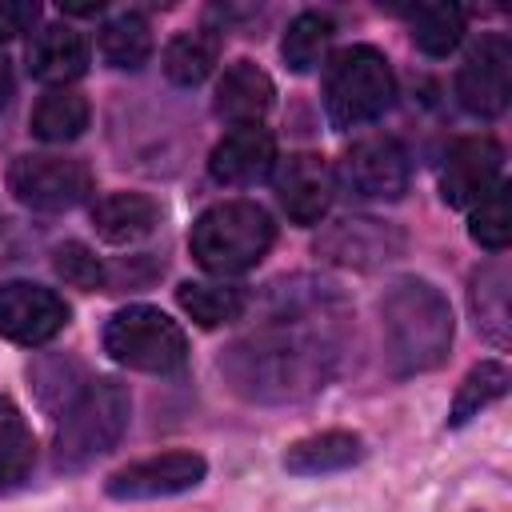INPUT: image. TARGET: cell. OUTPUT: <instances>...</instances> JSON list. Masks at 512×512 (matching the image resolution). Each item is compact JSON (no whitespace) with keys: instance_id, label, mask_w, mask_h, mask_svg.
I'll return each instance as SVG.
<instances>
[{"instance_id":"1","label":"cell","mask_w":512,"mask_h":512,"mask_svg":"<svg viewBox=\"0 0 512 512\" xmlns=\"http://www.w3.org/2000/svg\"><path fill=\"white\" fill-rule=\"evenodd\" d=\"M332 360L336 344L320 308H284L272 324L236 340L220 368L248 400H300L324 388Z\"/></svg>"},{"instance_id":"2","label":"cell","mask_w":512,"mask_h":512,"mask_svg":"<svg viewBox=\"0 0 512 512\" xmlns=\"http://www.w3.org/2000/svg\"><path fill=\"white\" fill-rule=\"evenodd\" d=\"M384 356L396 376H420L444 364L452 348V308L428 280L404 276L380 296Z\"/></svg>"},{"instance_id":"3","label":"cell","mask_w":512,"mask_h":512,"mask_svg":"<svg viewBox=\"0 0 512 512\" xmlns=\"http://www.w3.org/2000/svg\"><path fill=\"white\" fill-rule=\"evenodd\" d=\"M272 240H276V224L256 200H224L196 216L188 248L204 272L236 276L260 264Z\"/></svg>"},{"instance_id":"4","label":"cell","mask_w":512,"mask_h":512,"mask_svg":"<svg viewBox=\"0 0 512 512\" xmlns=\"http://www.w3.org/2000/svg\"><path fill=\"white\" fill-rule=\"evenodd\" d=\"M128 416H132V400L120 380L108 376L88 380L56 424V468L76 472L96 456H104L124 436Z\"/></svg>"},{"instance_id":"5","label":"cell","mask_w":512,"mask_h":512,"mask_svg":"<svg viewBox=\"0 0 512 512\" xmlns=\"http://www.w3.org/2000/svg\"><path fill=\"white\" fill-rule=\"evenodd\" d=\"M396 100V76L384 52L368 44H352L332 56L324 72V108L332 128H360L384 116Z\"/></svg>"},{"instance_id":"6","label":"cell","mask_w":512,"mask_h":512,"mask_svg":"<svg viewBox=\"0 0 512 512\" xmlns=\"http://www.w3.org/2000/svg\"><path fill=\"white\" fill-rule=\"evenodd\" d=\"M104 352L132 372L172 376L188 360V340H184V328L160 308L128 304L112 312V320L104 324Z\"/></svg>"},{"instance_id":"7","label":"cell","mask_w":512,"mask_h":512,"mask_svg":"<svg viewBox=\"0 0 512 512\" xmlns=\"http://www.w3.org/2000/svg\"><path fill=\"white\" fill-rule=\"evenodd\" d=\"M8 188L28 208L64 212L92 192V172L72 156H20L8 168Z\"/></svg>"},{"instance_id":"8","label":"cell","mask_w":512,"mask_h":512,"mask_svg":"<svg viewBox=\"0 0 512 512\" xmlns=\"http://www.w3.org/2000/svg\"><path fill=\"white\" fill-rule=\"evenodd\" d=\"M456 100L468 116L492 120L512 100V40L500 32L480 36L456 72Z\"/></svg>"},{"instance_id":"9","label":"cell","mask_w":512,"mask_h":512,"mask_svg":"<svg viewBox=\"0 0 512 512\" xmlns=\"http://www.w3.org/2000/svg\"><path fill=\"white\" fill-rule=\"evenodd\" d=\"M340 184L356 200H400L408 188V152L392 136H364L344 152Z\"/></svg>"},{"instance_id":"10","label":"cell","mask_w":512,"mask_h":512,"mask_svg":"<svg viewBox=\"0 0 512 512\" xmlns=\"http://www.w3.org/2000/svg\"><path fill=\"white\" fill-rule=\"evenodd\" d=\"M204 476H208V460L200 452H160L112 472L104 492L112 500H164L196 488Z\"/></svg>"},{"instance_id":"11","label":"cell","mask_w":512,"mask_h":512,"mask_svg":"<svg viewBox=\"0 0 512 512\" xmlns=\"http://www.w3.org/2000/svg\"><path fill=\"white\" fill-rule=\"evenodd\" d=\"M68 324V304L32 280L0 284V336L16 344H44Z\"/></svg>"},{"instance_id":"12","label":"cell","mask_w":512,"mask_h":512,"mask_svg":"<svg viewBox=\"0 0 512 512\" xmlns=\"http://www.w3.org/2000/svg\"><path fill=\"white\" fill-rule=\"evenodd\" d=\"M504 168V148L492 136H460L440 172V192L452 208H472L480 196H488L500 184Z\"/></svg>"},{"instance_id":"13","label":"cell","mask_w":512,"mask_h":512,"mask_svg":"<svg viewBox=\"0 0 512 512\" xmlns=\"http://www.w3.org/2000/svg\"><path fill=\"white\" fill-rule=\"evenodd\" d=\"M316 252L332 264H348V268H380L388 260H396L404 252V236L372 216H348L336 220L320 240Z\"/></svg>"},{"instance_id":"14","label":"cell","mask_w":512,"mask_h":512,"mask_svg":"<svg viewBox=\"0 0 512 512\" xmlns=\"http://www.w3.org/2000/svg\"><path fill=\"white\" fill-rule=\"evenodd\" d=\"M276 168V140L268 128L260 124H240L232 128L208 156V172L216 184H232V188H244V184H260L268 172Z\"/></svg>"},{"instance_id":"15","label":"cell","mask_w":512,"mask_h":512,"mask_svg":"<svg viewBox=\"0 0 512 512\" xmlns=\"http://www.w3.org/2000/svg\"><path fill=\"white\" fill-rule=\"evenodd\" d=\"M332 192H336V176L316 152H296L276 172V196L296 224H316L328 212Z\"/></svg>"},{"instance_id":"16","label":"cell","mask_w":512,"mask_h":512,"mask_svg":"<svg viewBox=\"0 0 512 512\" xmlns=\"http://www.w3.org/2000/svg\"><path fill=\"white\" fill-rule=\"evenodd\" d=\"M272 100H276V88H272L268 72L252 60H236L224 68L212 108L220 120H232L240 128V124H260L264 112L272 108Z\"/></svg>"},{"instance_id":"17","label":"cell","mask_w":512,"mask_h":512,"mask_svg":"<svg viewBox=\"0 0 512 512\" xmlns=\"http://www.w3.org/2000/svg\"><path fill=\"white\" fill-rule=\"evenodd\" d=\"M88 68V40L84 32L68 28V24H48L32 36L28 44V72L44 84L68 88V80H76Z\"/></svg>"},{"instance_id":"18","label":"cell","mask_w":512,"mask_h":512,"mask_svg":"<svg viewBox=\"0 0 512 512\" xmlns=\"http://www.w3.org/2000/svg\"><path fill=\"white\" fill-rule=\"evenodd\" d=\"M160 220V208L144 192H112L92 208V224L108 244H136Z\"/></svg>"},{"instance_id":"19","label":"cell","mask_w":512,"mask_h":512,"mask_svg":"<svg viewBox=\"0 0 512 512\" xmlns=\"http://www.w3.org/2000/svg\"><path fill=\"white\" fill-rule=\"evenodd\" d=\"M360 436L356 432H344V428H328V432H316V436H304L296 440L288 452H284V468L292 476H320V472H340L348 464L360 460Z\"/></svg>"},{"instance_id":"20","label":"cell","mask_w":512,"mask_h":512,"mask_svg":"<svg viewBox=\"0 0 512 512\" xmlns=\"http://www.w3.org/2000/svg\"><path fill=\"white\" fill-rule=\"evenodd\" d=\"M176 300L180 308L200 324V328H220V324H232L244 316L248 308V292L236 288V284H224V280H184L176 288Z\"/></svg>"},{"instance_id":"21","label":"cell","mask_w":512,"mask_h":512,"mask_svg":"<svg viewBox=\"0 0 512 512\" xmlns=\"http://www.w3.org/2000/svg\"><path fill=\"white\" fill-rule=\"evenodd\" d=\"M88 128V100L76 88H48L32 108V136L48 144L76 140Z\"/></svg>"},{"instance_id":"22","label":"cell","mask_w":512,"mask_h":512,"mask_svg":"<svg viewBox=\"0 0 512 512\" xmlns=\"http://www.w3.org/2000/svg\"><path fill=\"white\" fill-rule=\"evenodd\" d=\"M32 464H36L32 428L20 416V408L8 396H0V492L24 484L28 472H32Z\"/></svg>"},{"instance_id":"23","label":"cell","mask_w":512,"mask_h":512,"mask_svg":"<svg viewBox=\"0 0 512 512\" xmlns=\"http://www.w3.org/2000/svg\"><path fill=\"white\" fill-rule=\"evenodd\" d=\"M220 56V36L216 32H180L164 48V76L180 88H196L208 80Z\"/></svg>"},{"instance_id":"24","label":"cell","mask_w":512,"mask_h":512,"mask_svg":"<svg viewBox=\"0 0 512 512\" xmlns=\"http://www.w3.org/2000/svg\"><path fill=\"white\" fill-rule=\"evenodd\" d=\"M100 56L120 68V72H136L148 64L152 56V32L148 20L140 12H120L100 28Z\"/></svg>"},{"instance_id":"25","label":"cell","mask_w":512,"mask_h":512,"mask_svg":"<svg viewBox=\"0 0 512 512\" xmlns=\"http://www.w3.org/2000/svg\"><path fill=\"white\" fill-rule=\"evenodd\" d=\"M508 392V368L500 360H480L456 388V400H452V412H448V424L460 428L468 424L472 416H480V408H488L492 400H500Z\"/></svg>"},{"instance_id":"26","label":"cell","mask_w":512,"mask_h":512,"mask_svg":"<svg viewBox=\"0 0 512 512\" xmlns=\"http://www.w3.org/2000/svg\"><path fill=\"white\" fill-rule=\"evenodd\" d=\"M332 20L324 12H300L288 32H284V44H280V56L292 72H312L324 56V48L332 44Z\"/></svg>"},{"instance_id":"27","label":"cell","mask_w":512,"mask_h":512,"mask_svg":"<svg viewBox=\"0 0 512 512\" xmlns=\"http://www.w3.org/2000/svg\"><path fill=\"white\" fill-rule=\"evenodd\" d=\"M412 40L428 56H448L464 40V12L456 4H420L412 12Z\"/></svg>"},{"instance_id":"28","label":"cell","mask_w":512,"mask_h":512,"mask_svg":"<svg viewBox=\"0 0 512 512\" xmlns=\"http://www.w3.org/2000/svg\"><path fill=\"white\" fill-rule=\"evenodd\" d=\"M472 308L476 324L492 340H508V276L500 264H488L472 276Z\"/></svg>"},{"instance_id":"29","label":"cell","mask_w":512,"mask_h":512,"mask_svg":"<svg viewBox=\"0 0 512 512\" xmlns=\"http://www.w3.org/2000/svg\"><path fill=\"white\" fill-rule=\"evenodd\" d=\"M468 236L488 248V252H500L508 248L512 240V212H508V184L500 180L488 196H480L472 204V216H468Z\"/></svg>"},{"instance_id":"30","label":"cell","mask_w":512,"mask_h":512,"mask_svg":"<svg viewBox=\"0 0 512 512\" xmlns=\"http://www.w3.org/2000/svg\"><path fill=\"white\" fill-rule=\"evenodd\" d=\"M52 268H56V276H60L64 284H72V288H84V292L104 288V264H100V256H96L88 244H80V240L60 244Z\"/></svg>"},{"instance_id":"31","label":"cell","mask_w":512,"mask_h":512,"mask_svg":"<svg viewBox=\"0 0 512 512\" xmlns=\"http://www.w3.org/2000/svg\"><path fill=\"white\" fill-rule=\"evenodd\" d=\"M40 16V4L32 0H0V40L24 36Z\"/></svg>"},{"instance_id":"32","label":"cell","mask_w":512,"mask_h":512,"mask_svg":"<svg viewBox=\"0 0 512 512\" xmlns=\"http://www.w3.org/2000/svg\"><path fill=\"white\" fill-rule=\"evenodd\" d=\"M12 88H16V80H12V64H8V56L0 52V112L8 108V100H12Z\"/></svg>"}]
</instances>
